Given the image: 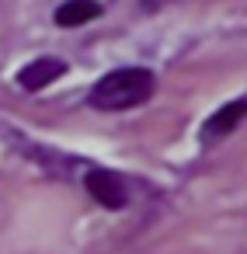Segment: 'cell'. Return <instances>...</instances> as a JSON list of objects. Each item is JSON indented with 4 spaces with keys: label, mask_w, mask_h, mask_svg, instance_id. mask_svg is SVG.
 Returning <instances> with one entry per match:
<instances>
[{
    "label": "cell",
    "mask_w": 247,
    "mask_h": 254,
    "mask_svg": "<svg viewBox=\"0 0 247 254\" xmlns=\"http://www.w3.org/2000/svg\"><path fill=\"white\" fill-rule=\"evenodd\" d=\"M157 80L150 70L143 66H122V70H112L105 73L94 87H91V105L101 108V112H125V108H136L143 101H150Z\"/></svg>",
    "instance_id": "1"
},
{
    "label": "cell",
    "mask_w": 247,
    "mask_h": 254,
    "mask_svg": "<svg viewBox=\"0 0 247 254\" xmlns=\"http://www.w3.org/2000/svg\"><path fill=\"white\" fill-rule=\"evenodd\" d=\"M84 185H87V191L94 195V202H101L105 209H122V205L129 202V198H125V185H122L119 174H112V171H87Z\"/></svg>",
    "instance_id": "2"
},
{
    "label": "cell",
    "mask_w": 247,
    "mask_h": 254,
    "mask_svg": "<svg viewBox=\"0 0 247 254\" xmlns=\"http://www.w3.org/2000/svg\"><path fill=\"white\" fill-rule=\"evenodd\" d=\"M63 73H66V63H63V60H56V56H42V60L28 63V66L18 73V84H21L25 91H42V87H49L53 80H60Z\"/></svg>",
    "instance_id": "3"
},
{
    "label": "cell",
    "mask_w": 247,
    "mask_h": 254,
    "mask_svg": "<svg viewBox=\"0 0 247 254\" xmlns=\"http://www.w3.org/2000/svg\"><path fill=\"white\" fill-rule=\"evenodd\" d=\"M244 115H247V98H240V101H230V105H223L205 126H202V139L205 143H212V139H223L226 132H233L240 122H244Z\"/></svg>",
    "instance_id": "4"
},
{
    "label": "cell",
    "mask_w": 247,
    "mask_h": 254,
    "mask_svg": "<svg viewBox=\"0 0 247 254\" xmlns=\"http://www.w3.org/2000/svg\"><path fill=\"white\" fill-rule=\"evenodd\" d=\"M101 14V7L94 4V0H66V4L56 11V25L63 28H77V25H87Z\"/></svg>",
    "instance_id": "5"
}]
</instances>
